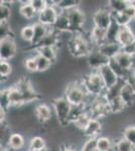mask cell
<instances>
[{"label":"cell","instance_id":"1","mask_svg":"<svg viewBox=\"0 0 135 151\" xmlns=\"http://www.w3.org/2000/svg\"><path fill=\"white\" fill-rule=\"evenodd\" d=\"M94 48L97 47H95L91 42L90 36L82 32L75 33L73 40L68 43L69 52L72 57H75L76 58H86Z\"/></svg>","mask_w":135,"mask_h":151},{"label":"cell","instance_id":"2","mask_svg":"<svg viewBox=\"0 0 135 151\" xmlns=\"http://www.w3.org/2000/svg\"><path fill=\"white\" fill-rule=\"evenodd\" d=\"M88 95L89 93L83 82V78L76 82L70 83L66 86L64 91V97L72 106H80V105L85 106Z\"/></svg>","mask_w":135,"mask_h":151},{"label":"cell","instance_id":"3","mask_svg":"<svg viewBox=\"0 0 135 151\" xmlns=\"http://www.w3.org/2000/svg\"><path fill=\"white\" fill-rule=\"evenodd\" d=\"M83 82H84L86 89L90 95L98 97L105 94L106 87H105L104 82H103L98 70H93L91 73L83 77Z\"/></svg>","mask_w":135,"mask_h":151},{"label":"cell","instance_id":"4","mask_svg":"<svg viewBox=\"0 0 135 151\" xmlns=\"http://www.w3.org/2000/svg\"><path fill=\"white\" fill-rule=\"evenodd\" d=\"M71 107L72 105L69 103L68 100L64 96L53 99V108L56 113V120L60 122L61 126L63 127L69 125V115H70Z\"/></svg>","mask_w":135,"mask_h":151},{"label":"cell","instance_id":"5","mask_svg":"<svg viewBox=\"0 0 135 151\" xmlns=\"http://www.w3.org/2000/svg\"><path fill=\"white\" fill-rule=\"evenodd\" d=\"M69 17L71 23V31L75 33L82 32L83 33V26L87 19V14L81 7H75V8L69 9L64 11Z\"/></svg>","mask_w":135,"mask_h":151},{"label":"cell","instance_id":"6","mask_svg":"<svg viewBox=\"0 0 135 151\" xmlns=\"http://www.w3.org/2000/svg\"><path fill=\"white\" fill-rule=\"evenodd\" d=\"M14 86L21 92L25 105L32 103V102L36 101V100L40 98V95L34 90L31 82L29 81L28 79H26V78H21V79H19Z\"/></svg>","mask_w":135,"mask_h":151},{"label":"cell","instance_id":"7","mask_svg":"<svg viewBox=\"0 0 135 151\" xmlns=\"http://www.w3.org/2000/svg\"><path fill=\"white\" fill-rule=\"evenodd\" d=\"M93 20L96 27L107 30L113 21V13L107 6L102 7L93 14Z\"/></svg>","mask_w":135,"mask_h":151},{"label":"cell","instance_id":"8","mask_svg":"<svg viewBox=\"0 0 135 151\" xmlns=\"http://www.w3.org/2000/svg\"><path fill=\"white\" fill-rule=\"evenodd\" d=\"M17 53V45L13 37L3 38L0 41V58L1 60H11Z\"/></svg>","mask_w":135,"mask_h":151},{"label":"cell","instance_id":"9","mask_svg":"<svg viewBox=\"0 0 135 151\" xmlns=\"http://www.w3.org/2000/svg\"><path fill=\"white\" fill-rule=\"evenodd\" d=\"M62 12L60 8L56 6H48L43 11L38 13V21L43 23V25L53 27L55 25L56 19H58L60 13Z\"/></svg>","mask_w":135,"mask_h":151},{"label":"cell","instance_id":"10","mask_svg":"<svg viewBox=\"0 0 135 151\" xmlns=\"http://www.w3.org/2000/svg\"><path fill=\"white\" fill-rule=\"evenodd\" d=\"M109 60L100 52L99 48H94L90 55L87 57V64L91 68V70H99L105 65H108Z\"/></svg>","mask_w":135,"mask_h":151},{"label":"cell","instance_id":"11","mask_svg":"<svg viewBox=\"0 0 135 151\" xmlns=\"http://www.w3.org/2000/svg\"><path fill=\"white\" fill-rule=\"evenodd\" d=\"M98 72H99L100 76H101L106 89H109V88L113 87L120 81L118 76L113 72V70L109 67V65H103V67H101L98 70Z\"/></svg>","mask_w":135,"mask_h":151},{"label":"cell","instance_id":"12","mask_svg":"<svg viewBox=\"0 0 135 151\" xmlns=\"http://www.w3.org/2000/svg\"><path fill=\"white\" fill-rule=\"evenodd\" d=\"M103 131V122L101 119L93 118L88 124L87 128L84 130V136L87 139H92V138H97L101 136L100 134Z\"/></svg>","mask_w":135,"mask_h":151},{"label":"cell","instance_id":"13","mask_svg":"<svg viewBox=\"0 0 135 151\" xmlns=\"http://www.w3.org/2000/svg\"><path fill=\"white\" fill-rule=\"evenodd\" d=\"M34 115H35V118L38 123L45 124L51 120L53 113H51V109L48 105L41 103L34 108Z\"/></svg>","mask_w":135,"mask_h":151},{"label":"cell","instance_id":"14","mask_svg":"<svg viewBox=\"0 0 135 151\" xmlns=\"http://www.w3.org/2000/svg\"><path fill=\"white\" fill-rule=\"evenodd\" d=\"M33 28H34V37H33V41L31 43V45L34 47H38V45L43 40V38L45 37L46 35H48L51 30V27L48 26L43 25V23L38 22V21H35L34 23H32Z\"/></svg>","mask_w":135,"mask_h":151},{"label":"cell","instance_id":"15","mask_svg":"<svg viewBox=\"0 0 135 151\" xmlns=\"http://www.w3.org/2000/svg\"><path fill=\"white\" fill-rule=\"evenodd\" d=\"M98 48H99L100 52H101L108 60L115 58V57H116L119 52H122V47L117 41L116 42H108V41H106V42L103 43L102 45H100Z\"/></svg>","mask_w":135,"mask_h":151},{"label":"cell","instance_id":"16","mask_svg":"<svg viewBox=\"0 0 135 151\" xmlns=\"http://www.w3.org/2000/svg\"><path fill=\"white\" fill-rule=\"evenodd\" d=\"M120 98L126 105V108H131L134 107L135 105V92L129 83L125 82L121 89V93H120Z\"/></svg>","mask_w":135,"mask_h":151},{"label":"cell","instance_id":"17","mask_svg":"<svg viewBox=\"0 0 135 151\" xmlns=\"http://www.w3.org/2000/svg\"><path fill=\"white\" fill-rule=\"evenodd\" d=\"M8 90H9V100H10L11 108L18 109L25 105L22 94H21V92L14 85L11 86L10 88H8Z\"/></svg>","mask_w":135,"mask_h":151},{"label":"cell","instance_id":"18","mask_svg":"<svg viewBox=\"0 0 135 151\" xmlns=\"http://www.w3.org/2000/svg\"><path fill=\"white\" fill-rule=\"evenodd\" d=\"M117 42L121 47H125V45L135 42V33L130 29L129 26L120 28L118 37H117Z\"/></svg>","mask_w":135,"mask_h":151},{"label":"cell","instance_id":"19","mask_svg":"<svg viewBox=\"0 0 135 151\" xmlns=\"http://www.w3.org/2000/svg\"><path fill=\"white\" fill-rule=\"evenodd\" d=\"M93 119V115H92V112H91L90 108H88V107H86L84 113L81 115L79 118L77 119V120L74 122L72 125L74 126L75 128H77L79 131H82V132H84V130L86 128H87L88 124L90 123V121Z\"/></svg>","mask_w":135,"mask_h":151},{"label":"cell","instance_id":"20","mask_svg":"<svg viewBox=\"0 0 135 151\" xmlns=\"http://www.w3.org/2000/svg\"><path fill=\"white\" fill-rule=\"evenodd\" d=\"M24 143H25V139H24L22 134L18 133V132H14V133H11L6 145L8 146L11 150L19 151L23 148Z\"/></svg>","mask_w":135,"mask_h":151},{"label":"cell","instance_id":"21","mask_svg":"<svg viewBox=\"0 0 135 151\" xmlns=\"http://www.w3.org/2000/svg\"><path fill=\"white\" fill-rule=\"evenodd\" d=\"M20 8H19V13L24 19L27 21L32 20L34 17H38V13L34 10V8L31 6L30 0L28 1H20Z\"/></svg>","mask_w":135,"mask_h":151},{"label":"cell","instance_id":"22","mask_svg":"<svg viewBox=\"0 0 135 151\" xmlns=\"http://www.w3.org/2000/svg\"><path fill=\"white\" fill-rule=\"evenodd\" d=\"M35 50L40 55H43V58H45L46 60H50L53 65L56 63V58H58V47H40L38 48H35Z\"/></svg>","mask_w":135,"mask_h":151},{"label":"cell","instance_id":"23","mask_svg":"<svg viewBox=\"0 0 135 151\" xmlns=\"http://www.w3.org/2000/svg\"><path fill=\"white\" fill-rule=\"evenodd\" d=\"M114 141L109 136H99L96 139V149L97 151H113Z\"/></svg>","mask_w":135,"mask_h":151},{"label":"cell","instance_id":"24","mask_svg":"<svg viewBox=\"0 0 135 151\" xmlns=\"http://www.w3.org/2000/svg\"><path fill=\"white\" fill-rule=\"evenodd\" d=\"M53 28L55 29L56 32H62V31H68L71 29V23L69 20V17L67 14L64 11H62L58 15V19H56L55 25L53 26Z\"/></svg>","mask_w":135,"mask_h":151},{"label":"cell","instance_id":"25","mask_svg":"<svg viewBox=\"0 0 135 151\" xmlns=\"http://www.w3.org/2000/svg\"><path fill=\"white\" fill-rule=\"evenodd\" d=\"M48 148L45 138L41 136H32L29 140L28 150L31 151H43Z\"/></svg>","mask_w":135,"mask_h":151},{"label":"cell","instance_id":"26","mask_svg":"<svg viewBox=\"0 0 135 151\" xmlns=\"http://www.w3.org/2000/svg\"><path fill=\"white\" fill-rule=\"evenodd\" d=\"M117 63L119 64L120 67L125 70H131L133 69V60H132V57L123 52H119L118 55L114 58Z\"/></svg>","mask_w":135,"mask_h":151},{"label":"cell","instance_id":"27","mask_svg":"<svg viewBox=\"0 0 135 151\" xmlns=\"http://www.w3.org/2000/svg\"><path fill=\"white\" fill-rule=\"evenodd\" d=\"M108 107H109L110 114H114V115H118L121 112H123L126 108V105L122 101L120 97L114 98L110 101H108Z\"/></svg>","mask_w":135,"mask_h":151},{"label":"cell","instance_id":"28","mask_svg":"<svg viewBox=\"0 0 135 151\" xmlns=\"http://www.w3.org/2000/svg\"><path fill=\"white\" fill-rule=\"evenodd\" d=\"M129 1L127 0H111L108 1L107 7L111 10L112 13H122L128 6Z\"/></svg>","mask_w":135,"mask_h":151},{"label":"cell","instance_id":"29","mask_svg":"<svg viewBox=\"0 0 135 151\" xmlns=\"http://www.w3.org/2000/svg\"><path fill=\"white\" fill-rule=\"evenodd\" d=\"M124 80H120V81L117 83L116 85H114L113 87L109 88V89H106L105 91V98L107 99V101H110V100L117 98V97H120V93H121V89L123 87V85L125 84Z\"/></svg>","mask_w":135,"mask_h":151},{"label":"cell","instance_id":"30","mask_svg":"<svg viewBox=\"0 0 135 151\" xmlns=\"http://www.w3.org/2000/svg\"><path fill=\"white\" fill-rule=\"evenodd\" d=\"M34 58H35L36 64H38V73L43 74V73L48 72L51 70V68L53 67V64H51L50 60H46L45 58H43V55H40L38 52H36V55Z\"/></svg>","mask_w":135,"mask_h":151},{"label":"cell","instance_id":"31","mask_svg":"<svg viewBox=\"0 0 135 151\" xmlns=\"http://www.w3.org/2000/svg\"><path fill=\"white\" fill-rule=\"evenodd\" d=\"M113 151H135V146L132 145L129 141L124 139L123 137L114 141Z\"/></svg>","mask_w":135,"mask_h":151},{"label":"cell","instance_id":"32","mask_svg":"<svg viewBox=\"0 0 135 151\" xmlns=\"http://www.w3.org/2000/svg\"><path fill=\"white\" fill-rule=\"evenodd\" d=\"M19 35H20V37L22 38L25 42H28L31 45L33 41V37H34V28H33L32 24H26L25 26H23V27L20 29Z\"/></svg>","mask_w":135,"mask_h":151},{"label":"cell","instance_id":"33","mask_svg":"<svg viewBox=\"0 0 135 151\" xmlns=\"http://www.w3.org/2000/svg\"><path fill=\"white\" fill-rule=\"evenodd\" d=\"M120 26L116 23V21L113 19L111 25L109 26V28L106 30L107 32V41L108 42H116L117 37H118L119 31H120Z\"/></svg>","mask_w":135,"mask_h":151},{"label":"cell","instance_id":"34","mask_svg":"<svg viewBox=\"0 0 135 151\" xmlns=\"http://www.w3.org/2000/svg\"><path fill=\"white\" fill-rule=\"evenodd\" d=\"M81 4H82V1H78V0H58L56 7L62 11H66L75 8V7H80Z\"/></svg>","mask_w":135,"mask_h":151},{"label":"cell","instance_id":"35","mask_svg":"<svg viewBox=\"0 0 135 151\" xmlns=\"http://www.w3.org/2000/svg\"><path fill=\"white\" fill-rule=\"evenodd\" d=\"M86 107L84 105H80V106H72L71 107L70 115H69V124H73L77 120L79 117L84 113Z\"/></svg>","mask_w":135,"mask_h":151},{"label":"cell","instance_id":"36","mask_svg":"<svg viewBox=\"0 0 135 151\" xmlns=\"http://www.w3.org/2000/svg\"><path fill=\"white\" fill-rule=\"evenodd\" d=\"M13 72V65L9 60H1L0 62V75L2 79H7Z\"/></svg>","mask_w":135,"mask_h":151},{"label":"cell","instance_id":"37","mask_svg":"<svg viewBox=\"0 0 135 151\" xmlns=\"http://www.w3.org/2000/svg\"><path fill=\"white\" fill-rule=\"evenodd\" d=\"M122 137L135 146V125L126 126L122 131Z\"/></svg>","mask_w":135,"mask_h":151},{"label":"cell","instance_id":"38","mask_svg":"<svg viewBox=\"0 0 135 151\" xmlns=\"http://www.w3.org/2000/svg\"><path fill=\"white\" fill-rule=\"evenodd\" d=\"M113 19L116 21V23L118 24L120 27L129 26V24L132 21L124 12H122V13H113Z\"/></svg>","mask_w":135,"mask_h":151},{"label":"cell","instance_id":"39","mask_svg":"<svg viewBox=\"0 0 135 151\" xmlns=\"http://www.w3.org/2000/svg\"><path fill=\"white\" fill-rule=\"evenodd\" d=\"M34 57H26L23 62V68L29 73H38V64Z\"/></svg>","mask_w":135,"mask_h":151},{"label":"cell","instance_id":"40","mask_svg":"<svg viewBox=\"0 0 135 151\" xmlns=\"http://www.w3.org/2000/svg\"><path fill=\"white\" fill-rule=\"evenodd\" d=\"M0 35H1V40L7 37H13L12 36V28L9 21H1L0 22Z\"/></svg>","mask_w":135,"mask_h":151},{"label":"cell","instance_id":"41","mask_svg":"<svg viewBox=\"0 0 135 151\" xmlns=\"http://www.w3.org/2000/svg\"><path fill=\"white\" fill-rule=\"evenodd\" d=\"M0 105H1V108L5 109L7 111L11 108L10 100H9V90L8 89H4L1 91V95H0Z\"/></svg>","mask_w":135,"mask_h":151},{"label":"cell","instance_id":"42","mask_svg":"<svg viewBox=\"0 0 135 151\" xmlns=\"http://www.w3.org/2000/svg\"><path fill=\"white\" fill-rule=\"evenodd\" d=\"M30 4L38 13H40L48 7L46 0H30Z\"/></svg>","mask_w":135,"mask_h":151},{"label":"cell","instance_id":"43","mask_svg":"<svg viewBox=\"0 0 135 151\" xmlns=\"http://www.w3.org/2000/svg\"><path fill=\"white\" fill-rule=\"evenodd\" d=\"M135 2L134 1H129L128 6L126 7L124 13L126 14L128 17L131 19V20H134L135 19Z\"/></svg>","mask_w":135,"mask_h":151},{"label":"cell","instance_id":"44","mask_svg":"<svg viewBox=\"0 0 135 151\" xmlns=\"http://www.w3.org/2000/svg\"><path fill=\"white\" fill-rule=\"evenodd\" d=\"M122 52L131 55V57L135 55V42L130 43L128 45H125V47H122Z\"/></svg>","mask_w":135,"mask_h":151},{"label":"cell","instance_id":"45","mask_svg":"<svg viewBox=\"0 0 135 151\" xmlns=\"http://www.w3.org/2000/svg\"><path fill=\"white\" fill-rule=\"evenodd\" d=\"M126 82L129 83V84L131 85L132 88H133V90H134V92H135V76H134V74H133V72H132V70H131V73L129 74L128 77H127Z\"/></svg>","mask_w":135,"mask_h":151},{"label":"cell","instance_id":"46","mask_svg":"<svg viewBox=\"0 0 135 151\" xmlns=\"http://www.w3.org/2000/svg\"><path fill=\"white\" fill-rule=\"evenodd\" d=\"M60 151H79V150L72 147V146H62L60 148Z\"/></svg>","mask_w":135,"mask_h":151},{"label":"cell","instance_id":"47","mask_svg":"<svg viewBox=\"0 0 135 151\" xmlns=\"http://www.w3.org/2000/svg\"><path fill=\"white\" fill-rule=\"evenodd\" d=\"M1 151H13V150H11L8 146L5 145V146H1Z\"/></svg>","mask_w":135,"mask_h":151},{"label":"cell","instance_id":"48","mask_svg":"<svg viewBox=\"0 0 135 151\" xmlns=\"http://www.w3.org/2000/svg\"><path fill=\"white\" fill-rule=\"evenodd\" d=\"M132 72H133V74H134V76H135V65L133 67V69H132Z\"/></svg>","mask_w":135,"mask_h":151},{"label":"cell","instance_id":"49","mask_svg":"<svg viewBox=\"0 0 135 151\" xmlns=\"http://www.w3.org/2000/svg\"><path fill=\"white\" fill-rule=\"evenodd\" d=\"M27 151H31V150H27ZM43 151H51V149H48V148H46L45 150H43Z\"/></svg>","mask_w":135,"mask_h":151},{"label":"cell","instance_id":"50","mask_svg":"<svg viewBox=\"0 0 135 151\" xmlns=\"http://www.w3.org/2000/svg\"><path fill=\"white\" fill-rule=\"evenodd\" d=\"M89 151H97V149L95 148V149H92V150H89Z\"/></svg>","mask_w":135,"mask_h":151}]
</instances>
